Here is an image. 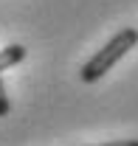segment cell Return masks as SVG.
<instances>
[{
    "instance_id": "7a4b0ae2",
    "label": "cell",
    "mask_w": 138,
    "mask_h": 146,
    "mask_svg": "<svg viewBox=\"0 0 138 146\" xmlns=\"http://www.w3.org/2000/svg\"><path fill=\"white\" fill-rule=\"evenodd\" d=\"M25 45H20V42H11V45H6L3 51H0V73L9 70V68H14V65H20L23 59H25Z\"/></svg>"
},
{
    "instance_id": "3957f363",
    "label": "cell",
    "mask_w": 138,
    "mask_h": 146,
    "mask_svg": "<svg viewBox=\"0 0 138 146\" xmlns=\"http://www.w3.org/2000/svg\"><path fill=\"white\" fill-rule=\"evenodd\" d=\"M9 112H11V101H9V93H6L3 76H0V118H6Z\"/></svg>"
},
{
    "instance_id": "6da1fadb",
    "label": "cell",
    "mask_w": 138,
    "mask_h": 146,
    "mask_svg": "<svg viewBox=\"0 0 138 146\" xmlns=\"http://www.w3.org/2000/svg\"><path fill=\"white\" fill-rule=\"evenodd\" d=\"M135 45H138V28H121L119 34H113L110 39H107L104 48H99V51H96V54L82 65L79 79H82L85 84L99 82L104 73H110L116 65H119V59H124L127 51L135 48Z\"/></svg>"
},
{
    "instance_id": "277c9868",
    "label": "cell",
    "mask_w": 138,
    "mask_h": 146,
    "mask_svg": "<svg viewBox=\"0 0 138 146\" xmlns=\"http://www.w3.org/2000/svg\"><path fill=\"white\" fill-rule=\"evenodd\" d=\"M93 146H138V138H121V141H107V143H93Z\"/></svg>"
}]
</instances>
